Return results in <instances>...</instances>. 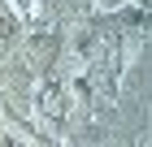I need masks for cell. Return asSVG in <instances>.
I'll return each instance as SVG.
<instances>
[{"mask_svg":"<svg viewBox=\"0 0 152 147\" xmlns=\"http://www.w3.org/2000/svg\"><path fill=\"white\" fill-rule=\"evenodd\" d=\"M96 4H100V9H109V13H113V9H122L126 0H96Z\"/></svg>","mask_w":152,"mask_h":147,"instance_id":"obj_1","label":"cell"}]
</instances>
